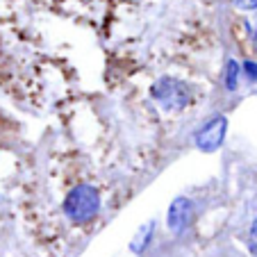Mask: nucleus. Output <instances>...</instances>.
Instances as JSON below:
<instances>
[{
  "instance_id": "nucleus-1",
  "label": "nucleus",
  "mask_w": 257,
  "mask_h": 257,
  "mask_svg": "<svg viewBox=\"0 0 257 257\" xmlns=\"http://www.w3.org/2000/svg\"><path fill=\"white\" fill-rule=\"evenodd\" d=\"M100 209V196L96 187L91 185H78L64 200V212L75 223H87Z\"/></svg>"
},
{
  "instance_id": "nucleus-2",
  "label": "nucleus",
  "mask_w": 257,
  "mask_h": 257,
  "mask_svg": "<svg viewBox=\"0 0 257 257\" xmlns=\"http://www.w3.org/2000/svg\"><path fill=\"white\" fill-rule=\"evenodd\" d=\"M151 96L155 98V102L162 109H166V112H180L191 100L189 87L182 80H175V78H160L153 84Z\"/></svg>"
},
{
  "instance_id": "nucleus-3",
  "label": "nucleus",
  "mask_w": 257,
  "mask_h": 257,
  "mask_svg": "<svg viewBox=\"0 0 257 257\" xmlns=\"http://www.w3.org/2000/svg\"><path fill=\"white\" fill-rule=\"evenodd\" d=\"M225 127H228L225 116H214L212 121L205 123V125L198 130V135H196V146H198L200 151H205V153L216 151L218 146L223 144Z\"/></svg>"
},
{
  "instance_id": "nucleus-4",
  "label": "nucleus",
  "mask_w": 257,
  "mask_h": 257,
  "mask_svg": "<svg viewBox=\"0 0 257 257\" xmlns=\"http://www.w3.org/2000/svg\"><path fill=\"white\" fill-rule=\"evenodd\" d=\"M194 218V205L189 198H175L169 207V228L173 232H182Z\"/></svg>"
},
{
  "instance_id": "nucleus-5",
  "label": "nucleus",
  "mask_w": 257,
  "mask_h": 257,
  "mask_svg": "<svg viewBox=\"0 0 257 257\" xmlns=\"http://www.w3.org/2000/svg\"><path fill=\"white\" fill-rule=\"evenodd\" d=\"M151 234H153V223L144 225V228L137 232L135 241H132V250H135V252H141V250H144V248L148 246V241H151Z\"/></svg>"
},
{
  "instance_id": "nucleus-6",
  "label": "nucleus",
  "mask_w": 257,
  "mask_h": 257,
  "mask_svg": "<svg viewBox=\"0 0 257 257\" xmlns=\"http://www.w3.org/2000/svg\"><path fill=\"white\" fill-rule=\"evenodd\" d=\"M237 82H239V64L232 59V62H228V68H225V87L237 89Z\"/></svg>"
},
{
  "instance_id": "nucleus-7",
  "label": "nucleus",
  "mask_w": 257,
  "mask_h": 257,
  "mask_svg": "<svg viewBox=\"0 0 257 257\" xmlns=\"http://www.w3.org/2000/svg\"><path fill=\"white\" fill-rule=\"evenodd\" d=\"M248 246H250L252 257H257V218L252 221V225H250V234H248Z\"/></svg>"
},
{
  "instance_id": "nucleus-8",
  "label": "nucleus",
  "mask_w": 257,
  "mask_h": 257,
  "mask_svg": "<svg viewBox=\"0 0 257 257\" xmlns=\"http://www.w3.org/2000/svg\"><path fill=\"white\" fill-rule=\"evenodd\" d=\"M248 34H250V41H252V46H255V48H257V14L248 19Z\"/></svg>"
},
{
  "instance_id": "nucleus-9",
  "label": "nucleus",
  "mask_w": 257,
  "mask_h": 257,
  "mask_svg": "<svg viewBox=\"0 0 257 257\" xmlns=\"http://www.w3.org/2000/svg\"><path fill=\"white\" fill-rule=\"evenodd\" d=\"M232 5L239 7V10L252 12V10H257V0H232Z\"/></svg>"
},
{
  "instance_id": "nucleus-10",
  "label": "nucleus",
  "mask_w": 257,
  "mask_h": 257,
  "mask_svg": "<svg viewBox=\"0 0 257 257\" xmlns=\"http://www.w3.org/2000/svg\"><path fill=\"white\" fill-rule=\"evenodd\" d=\"M243 68H246L248 78H250V80H257V64H252V62H246V64H243Z\"/></svg>"
}]
</instances>
